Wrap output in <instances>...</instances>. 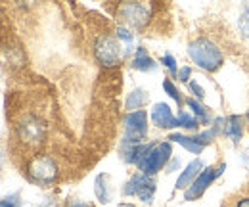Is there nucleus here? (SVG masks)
<instances>
[{"mask_svg": "<svg viewBox=\"0 0 249 207\" xmlns=\"http://www.w3.org/2000/svg\"><path fill=\"white\" fill-rule=\"evenodd\" d=\"M188 56L194 59L196 65H199L205 71H217V69H220V65L224 63L222 52L207 38H197V40L190 42Z\"/></svg>", "mask_w": 249, "mask_h": 207, "instance_id": "1", "label": "nucleus"}, {"mask_svg": "<svg viewBox=\"0 0 249 207\" xmlns=\"http://www.w3.org/2000/svg\"><path fill=\"white\" fill-rule=\"evenodd\" d=\"M152 12L154 6L148 2H123L117 6V16L134 29H144L152 18Z\"/></svg>", "mask_w": 249, "mask_h": 207, "instance_id": "2", "label": "nucleus"}, {"mask_svg": "<svg viewBox=\"0 0 249 207\" xmlns=\"http://www.w3.org/2000/svg\"><path fill=\"white\" fill-rule=\"evenodd\" d=\"M94 54H96V59L104 67H115V65H119V61H121V44H119V38H115L113 35H102L96 40Z\"/></svg>", "mask_w": 249, "mask_h": 207, "instance_id": "3", "label": "nucleus"}, {"mask_svg": "<svg viewBox=\"0 0 249 207\" xmlns=\"http://www.w3.org/2000/svg\"><path fill=\"white\" fill-rule=\"evenodd\" d=\"M171 153H173V146L171 142H161V144H156L152 151L138 163V169L142 171V175H156L157 171H161L167 161L171 159Z\"/></svg>", "mask_w": 249, "mask_h": 207, "instance_id": "4", "label": "nucleus"}, {"mask_svg": "<svg viewBox=\"0 0 249 207\" xmlns=\"http://www.w3.org/2000/svg\"><path fill=\"white\" fill-rule=\"evenodd\" d=\"M27 173L38 184H52L58 178V165L50 155H35L29 161Z\"/></svg>", "mask_w": 249, "mask_h": 207, "instance_id": "5", "label": "nucleus"}, {"mask_svg": "<svg viewBox=\"0 0 249 207\" xmlns=\"http://www.w3.org/2000/svg\"><path fill=\"white\" fill-rule=\"evenodd\" d=\"M148 132V113L144 110L132 112L124 117V140L128 144H142Z\"/></svg>", "mask_w": 249, "mask_h": 207, "instance_id": "6", "label": "nucleus"}, {"mask_svg": "<svg viewBox=\"0 0 249 207\" xmlns=\"http://www.w3.org/2000/svg\"><path fill=\"white\" fill-rule=\"evenodd\" d=\"M46 134V129L42 121L35 115H25L18 123V136L27 144V146H38L42 144Z\"/></svg>", "mask_w": 249, "mask_h": 207, "instance_id": "7", "label": "nucleus"}, {"mask_svg": "<svg viewBox=\"0 0 249 207\" xmlns=\"http://www.w3.org/2000/svg\"><path fill=\"white\" fill-rule=\"evenodd\" d=\"M124 196H138L144 204H152L156 194V182L148 175H134L123 188Z\"/></svg>", "mask_w": 249, "mask_h": 207, "instance_id": "8", "label": "nucleus"}, {"mask_svg": "<svg viewBox=\"0 0 249 207\" xmlns=\"http://www.w3.org/2000/svg\"><path fill=\"white\" fill-rule=\"evenodd\" d=\"M226 169V165L224 163H220L217 169L215 167H207V169H203L201 171V175L194 180V184L188 188L186 192H184V200L186 202H192V200H197L211 184H213V180L217 177H220L222 175V171Z\"/></svg>", "mask_w": 249, "mask_h": 207, "instance_id": "9", "label": "nucleus"}, {"mask_svg": "<svg viewBox=\"0 0 249 207\" xmlns=\"http://www.w3.org/2000/svg\"><path fill=\"white\" fill-rule=\"evenodd\" d=\"M150 117L154 121V125L159 127V129H175V127H178V121L173 117V112H171L169 104H165V102H159L152 108Z\"/></svg>", "mask_w": 249, "mask_h": 207, "instance_id": "10", "label": "nucleus"}, {"mask_svg": "<svg viewBox=\"0 0 249 207\" xmlns=\"http://www.w3.org/2000/svg\"><path fill=\"white\" fill-rule=\"evenodd\" d=\"M201 171H203V163L199 159L190 161L186 165V169L180 173V177L177 180V190H188L194 184V180L201 175Z\"/></svg>", "mask_w": 249, "mask_h": 207, "instance_id": "11", "label": "nucleus"}, {"mask_svg": "<svg viewBox=\"0 0 249 207\" xmlns=\"http://www.w3.org/2000/svg\"><path fill=\"white\" fill-rule=\"evenodd\" d=\"M224 134L234 142L238 144L242 134H244V119L240 115H230L226 119V125H224Z\"/></svg>", "mask_w": 249, "mask_h": 207, "instance_id": "12", "label": "nucleus"}, {"mask_svg": "<svg viewBox=\"0 0 249 207\" xmlns=\"http://www.w3.org/2000/svg\"><path fill=\"white\" fill-rule=\"evenodd\" d=\"M132 67L138 69V71H154L157 67V63L150 58L148 50L140 46V48H136V54H134V58H132Z\"/></svg>", "mask_w": 249, "mask_h": 207, "instance_id": "13", "label": "nucleus"}, {"mask_svg": "<svg viewBox=\"0 0 249 207\" xmlns=\"http://www.w3.org/2000/svg\"><path fill=\"white\" fill-rule=\"evenodd\" d=\"M146 102H148V92L142 89H134L126 96L124 106H126L128 113H132V112H140V108L146 106Z\"/></svg>", "mask_w": 249, "mask_h": 207, "instance_id": "14", "label": "nucleus"}, {"mask_svg": "<svg viewBox=\"0 0 249 207\" xmlns=\"http://www.w3.org/2000/svg\"><path fill=\"white\" fill-rule=\"evenodd\" d=\"M169 140H173V142H177V144H180L182 148H186L188 151H192V153H201L205 146H201L197 140H196V136H186V134H178V132H175V134H171L169 136Z\"/></svg>", "mask_w": 249, "mask_h": 207, "instance_id": "15", "label": "nucleus"}, {"mask_svg": "<svg viewBox=\"0 0 249 207\" xmlns=\"http://www.w3.org/2000/svg\"><path fill=\"white\" fill-rule=\"evenodd\" d=\"M107 182H109V177H107V175H98L96 184H94L96 198H98L102 204H109V202H111V188H109Z\"/></svg>", "mask_w": 249, "mask_h": 207, "instance_id": "16", "label": "nucleus"}, {"mask_svg": "<svg viewBox=\"0 0 249 207\" xmlns=\"http://www.w3.org/2000/svg\"><path fill=\"white\" fill-rule=\"evenodd\" d=\"M186 106L192 110V113L196 115V119H197V121H201V123H209V112H207V108H205V106H201L197 100L188 98Z\"/></svg>", "mask_w": 249, "mask_h": 207, "instance_id": "17", "label": "nucleus"}, {"mask_svg": "<svg viewBox=\"0 0 249 207\" xmlns=\"http://www.w3.org/2000/svg\"><path fill=\"white\" fill-rule=\"evenodd\" d=\"M177 121H178V127H184L186 131H196L199 127V121L196 117H192L188 112H180Z\"/></svg>", "mask_w": 249, "mask_h": 207, "instance_id": "18", "label": "nucleus"}, {"mask_svg": "<svg viewBox=\"0 0 249 207\" xmlns=\"http://www.w3.org/2000/svg\"><path fill=\"white\" fill-rule=\"evenodd\" d=\"M238 25H240V31H242V35L249 38V2H248V4H244L242 12H240V19H238Z\"/></svg>", "mask_w": 249, "mask_h": 207, "instance_id": "19", "label": "nucleus"}, {"mask_svg": "<svg viewBox=\"0 0 249 207\" xmlns=\"http://www.w3.org/2000/svg\"><path fill=\"white\" fill-rule=\"evenodd\" d=\"M163 89H165V92H167V94H169V96H171L178 106L182 104V96H180V92L177 90V87H175L169 79H163Z\"/></svg>", "mask_w": 249, "mask_h": 207, "instance_id": "20", "label": "nucleus"}, {"mask_svg": "<svg viewBox=\"0 0 249 207\" xmlns=\"http://www.w3.org/2000/svg\"><path fill=\"white\" fill-rule=\"evenodd\" d=\"M0 207H21V202H19V194H10V196L2 198V202H0Z\"/></svg>", "mask_w": 249, "mask_h": 207, "instance_id": "21", "label": "nucleus"}, {"mask_svg": "<svg viewBox=\"0 0 249 207\" xmlns=\"http://www.w3.org/2000/svg\"><path fill=\"white\" fill-rule=\"evenodd\" d=\"M161 63H163V65H165V67H167V69H169L173 75H178V69H177V59L173 58L171 54H165V56L161 58Z\"/></svg>", "mask_w": 249, "mask_h": 207, "instance_id": "22", "label": "nucleus"}, {"mask_svg": "<svg viewBox=\"0 0 249 207\" xmlns=\"http://www.w3.org/2000/svg\"><path fill=\"white\" fill-rule=\"evenodd\" d=\"M213 138H215V132H213V131H205V132H199V134L196 136V140H197L201 146L211 144V142H213Z\"/></svg>", "mask_w": 249, "mask_h": 207, "instance_id": "23", "label": "nucleus"}, {"mask_svg": "<svg viewBox=\"0 0 249 207\" xmlns=\"http://www.w3.org/2000/svg\"><path fill=\"white\" fill-rule=\"evenodd\" d=\"M117 38H121V40H124L128 46L132 44V33L126 29V27H117Z\"/></svg>", "mask_w": 249, "mask_h": 207, "instance_id": "24", "label": "nucleus"}, {"mask_svg": "<svg viewBox=\"0 0 249 207\" xmlns=\"http://www.w3.org/2000/svg\"><path fill=\"white\" fill-rule=\"evenodd\" d=\"M190 90L196 94V98H197V100H203V98H205V90L199 87V83H196V81H194V83H190Z\"/></svg>", "mask_w": 249, "mask_h": 207, "instance_id": "25", "label": "nucleus"}, {"mask_svg": "<svg viewBox=\"0 0 249 207\" xmlns=\"http://www.w3.org/2000/svg\"><path fill=\"white\" fill-rule=\"evenodd\" d=\"M190 75H192V69H190V67H182V69L178 71V79H180L182 83H190Z\"/></svg>", "mask_w": 249, "mask_h": 207, "instance_id": "26", "label": "nucleus"}, {"mask_svg": "<svg viewBox=\"0 0 249 207\" xmlns=\"http://www.w3.org/2000/svg\"><path fill=\"white\" fill-rule=\"evenodd\" d=\"M234 207H249V198H240Z\"/></svg>", "mask_w": 249, "mask_h": 207, "instance_id": "27", "label": "nucleus"}, {"mask_svg": "<svg viewBox=\"0 0 249 207\" xmlns=\"http://www.w3.org/2000/svg\"><path fill=\"white\" fill-rule=\"evenodd\" d=\"M69 207H92V206H89V204H71Z\"/></svg>", "mask_w": 249, "mask_h": 207, "instance_id": "28", "label": "nucleus"}, {"mask_svg": "<svg viewBox=\"0 0 249 207\" xmlns=\"http://www.w3.org/2000/svg\"><path fill=\"white\" fill-rule=\"evenodd\" d=\"M121 207H130V206H121Z\"/></svg>", "mask_w": 249, "mask_h": 207, "instance_id": "29", "label": "nucleus"}, {"mask_svg": "<svg viewBox=\"0 0 249 207\" xmlns=\"http://www.w3.org/2000/svg\"><path fill=\"white\" fill-rule=\"evenodd\" d=\"M248 117H249V115H248Z\"/></svg>", "mask_w": 249, "mask_h": 207, "instance_id": "30", "label": "nucleus"}]
</instances>
